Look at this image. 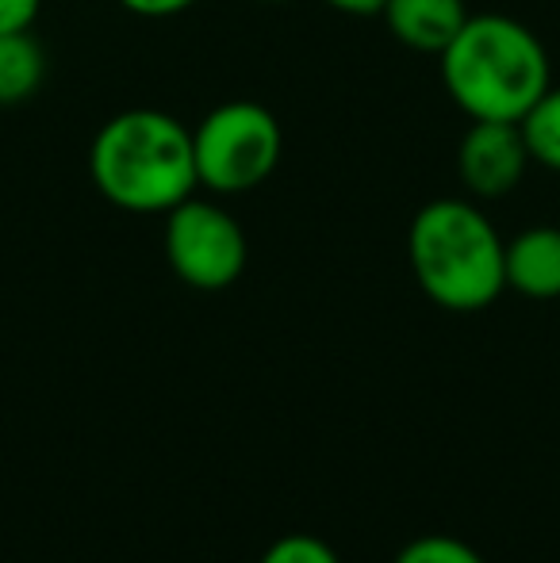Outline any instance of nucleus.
I'll list each match as a JSON object with an SVG mask.
<instances>
[{
  "label": "nucleus",
  "instance_id": "1",
  "mask_svg": "<svg viewBox=\"0 0 560 563\" xmlns=\"http://www.w3.org/2000/svg\"><path fill=\"white\" fill-rule=\"evenodd\" d=\"M89 177L112 208L165 216L200 188L193 131L154 108L112 115L89 146Z\"/></svg>",
  "mask_w": 560,
  "mask_h": 563
},
{
  "label": "nucleus",
  "instance_id": "2",
  "mask_svg": "<svg viewBox=\"0 0 560 563\" xmlns=\"http://www.w3.org/2000/svg\"><path fill=\"white\" fill-rule=\"evenodd\" d=\"M438 58L449 100L469 119L518 123L553 85L541 38L510 15H469Z\"/></svg>",
  "mask_w": 560,
  "mask_h": 563
},
{
  "label": "nucleus",
  "instance_id": "3",
  "mask_svg": "<svg viewBox=\"0 0 560 563\" xmlns=\"http://www.w3.org/2000/svg\"><path fill=\"white\" fill-rule=\"evenodd\" d=\"M503 250L499 230L469 200L426 203L407 230V257L422 296L457 314L484 311L507 291Z\"/></svg>",
  "mask_w": 560,
  "mask_h": 563
},
{
  "label": "nucleus",
  "instance_id": "4",
  "mask_svg": "<svg viewBox=\"0 0 560 563\" xmlns=\"http://www.w3.org/2000/svg\"><path fill=\"white\" fill-rule=\"evenodd\" d=\"M281 154V119L257 100H227L193 126L196 180L216 196H239L265 185Z\"/></svg>",
  "mask_w": 560,
  "mask_h": 563
},
{
  "label": "nucleus",
  "instance_id": "5",
  "mask_svg": "<svg viewBox=\"0 0 560 563\" xmlns=\"http://www.w3.org/2000/svg\"><path fill=\"white\" fill-rule=\"evenodd\" d=\"M165 261L173 276L196 291H223L250 261L246 230L227 208L188 196L165 211Z\"/></svg>",
  "mask_w": 560,
  "mask_h": 563
},
{
  "label": "nucleus",
  "instance_id": "6",
  "mask_svg": "<svg viewBox=\"0 0 560 563\" xmlns=\"http://www.w3.org/2000/svg\"><path fill=\"white\" fill-rule=\"evenodd\" d=\"M530 150H526L523 126L503 119H472L457 146V177L476 200H499L515 192L526 177Z\"/></svg>",
  "mask_w": 560,
  "mask_h": 563
},
{
  "label": "nucleus",
  "instance_id": "7",
  "mask_svg": "<svg viewBox=\"0 0 560 563\" xmlns=\"http://www.w3.org/2000/svg\"><path fill=\"white\" fill-rule=\"evenodd\" d=\"M381 15L396 43L419 54H441L472 12L464 0H388Z\"/></svg>",
  "mask_w": 560,
  "mask_h": 563
},
{
  "label": "nucleus",
  "instance_id": "8",
  "mask_svg": "<svg viewBox=\"0 0 560 563\" xmlns=\"http://www.w3.org/2000/svg\"><path fill=\"white\" fill-rule=\"evenodd\" d=\"M507 288L526 299H560V227H530L503 250Z\"/></svg>",
  "mask_w": 560,
  "mask_h": 563
},
{
  "label": "nucleus",
  "instance_id": "9",
  "mask_svg": "<svg viewBox=\"0 0 560 563\" xmlns=\"http://www.w3.org/2000/svg\"><path fill=\"white\" fill-rule=\"evenodd\" d=\"M46 54L31 31L0 35V108H15L43 89Z\"/></svg>",
  "mask_w": 560,
  "mask_h": 563
},
{
  "label": "nucleus",
  "instance_id": "10",
  "mask_svg": "<svg viewBox=\"0 0 560 563\" xmlns=\"http://www.w3.org/2000/svg\"><path fill=\"white\" fill-rule=\"evenodd\" d=\"M518 126H523L530 162L560 173V85H549L538 97V104L518 119Z\"/></svg>",
  "mask_w": 560,
  "mask_h": 563
},
{
  "label": "nucleus",
  "instance_id": "11",
  "mask_svg": "<svg viewBox=\"0 0 560 563\" xmlns=\"http://www.w3.org/2000/svg\"><path fill=\"white\" fill-rule=\"evenodd\" d=\"M396 563H484V556L469 541H461V537L430 533V537H415L396 556Z\"/></svg>",
  "mask_w": 560,
  "mask_h": 563
},
{
  "label": "nucleus",
  "instance_id": "12",
  "mask_svg": "<svg viewBox=\"0 0 560 563\" xmlns=\"http://www.w3.org/2000/svg\"><path fill=\"white\" fill-rule=\"evenodd\" d=\"M262 563H342L338 552L330 549L327 541L311 533H288V537H277V541L265 549Z\"/></svg>",
  "mask_w": 560,
  "mask_h": 563
},
{
  "label": "nucleus",
  "instance_id": "13",
  "mask_svg": "<svg viewBox=\"0 0 560 563\" xmlns=\"http://www.w3.org/2000/svg\"><path fill=\"white\" fill-rule=\"evenodd\" d=\"M39 4L43 0H0V35L8 31H31L39 20Z\"/></svg>",
  "mask_w": 560,
  "mask_h": 563
},
{
  "label": "nucleus",
  "instance_id": "14",
  "mask_svg": "<svg viewBox=\"0 0 560 563\" xmlns=\"http://www.w3.org/2000/svg\"><path fill=\"white\" fill-rule=\"evenodd\" d=\"M120 4L135 15H146V20H169V15L188 12V8L200 4V0H120Z\"/></svg>",
  "mask_w": 560,
  "mask_h": 563
},
{
  "label": "nucleus",
  "instance_id": "15",
  "mask_svg": "<svg viewBox=\"0 0 560 563\" xmlns=\"http://www.w3.org/2000/svg\"><path fill=\"white\" fill-rule=\"evenodd\" d=\"M327 4L345 15H381L388 0H327Z\"/></svg>",
  "mask_w": 560,
  "mask_h": 563
},
{
  "label": "nucleus",
  "instance_id": "16",
  "mask_svg": "<svg viewBox=\"0 0 560 563\" xmlns=\"http://www.w3.org/2000/svg\"><path fill=\"white\" fill-rule=\"evenodd\" d=\"M265 4H284V0H265Z\"/></svg>",
  "mask_w": 560,
  "mask_h": 563
}]
</instances>
